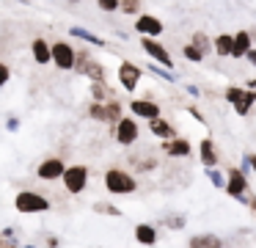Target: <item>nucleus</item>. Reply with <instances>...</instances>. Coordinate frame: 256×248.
Returning <instances> with one entry per match:
<instances>
[{
	"label": "nucleus",
	"mask_w": 256,
	"mask_h": 248,
	"mask_svg": "<svg viewBox=\"0 0 256 248\" xmlns=\"http://www.w3.org/2000/svg\"><path fill=\"white\" fill-rule=\"evenodd\" d=\"M248 207H250V212H254V218H256V196H248Z\"/></svg>",
	"instance_id": "obj_43"
},
{
	"label": "nucleus",
	"mask_w": 256,
	"mask_h": 248,
	"mask_svg": "<svg viewBox=\"0 0 256 248\" xmlns=\"http://www.w3.org/2000/svg\"><path fill=\"white\" fill-rule=\"evenodd\" d=\"M149 132H152V135H157L160 141H171V138H176V127H174L168 119H162V116L149 121Z\"/></svg>",
	"instance_id": "obj_16"
},
{
	"label": "nucleus",
	"mask_w": 256,
	"mask_h": 248,
	"mask_svg": "<svg viewBox=\"0 0 256 248\" xmlns=\"http://www.w3.org/2000/svg\"><path fill=\"white\" fill-rule=\"evenodd\" d=\"M30 55H34V61H36L39 66L52 64V55H50V42H47L44 36H36L34 42H30Z\"/></svg>",
	"instance_id": "obj_15"
},
{
	"label": "nucleus",
	"mask_w": 256,
	"mask_h": 248,
	"mask_svg": "<svg viewBox=\"0 0 256 248\" xmlns=\"http://www.w3.org/2000/svg\"><path fill=\"white\" fill-rule=\"evenodd\" d=\"M50 55H52V64H56L58 69H64V72L74 69L78 50H74L69 42H52V44H50Z\"/></svg>",
	"instance_id": "obj_8"
},
{
	"label": "nucleus",
	"mask_w": 256,
	"mask_h": 248,
	"mask_svg": "<svg viewBox=\"0 0 256 248\" xmlns=\"http://www.w3.org/2000/svg\"><path fill=\"white\" fill-rule=\"evenodd\" d=\"M226 102L234 108V113L237 116H248L250 108H254V91H248V88H240V86H228L226 88Z\"/></svg>",
	"instance_id": "obj_7"
},
{
	"label": "nucleus",
	"mask_w": 256,
	"mask_h": 248,
	"mask_svg": "<svg viewBox=\"0 0 256 248\" xmlns=\"http://www.w3.org/2000/svg\"><path fill=\"white\" fill-rule=\"evenodd\" d=\"M188 44H193V47L198 50L201 55H210V53H212V39L206 36L204 31H196L193 36H190V42H188Z\"/></svg>",
	"instance_id": "obj_22"
},
{
	"label": "nucleus",
	"mask_w": 256,
	"mask_h": 248,
	"mask_svg": "<svg viewBox=\"0 0 256 248\" xmlns=\"http://www.w3.org/2000/svg\"><path fill=\"white\" fill-rule=\"evenodd\" d=\"M118 6H122V0H96V9L105 11V14H113V11H118Z\"/></svg>",
	"instance_id": "obj_34"
},
{
	"label": "nucleus",
	"mask_w": 256,
	"mask_h": 248,
	"mask_svg": "<svg viewBox=\"0 0 256 248\" xmlns=\"http://www.w3.org/2000/svg\"><path fill=\"white\" fill-rule=\"evenodd\" d=\"M254 102H256V91H254Z\"/></svg>",
	"instance_id": "obj_46"
},
{
	"label": "nucleus",
	"mask_w": 256,
	"mask_h": 248,
	"mask_svg": "<svg viewBox=\"0 0 256 248\" xmlns=\"http://www.w3.org/2000/svg\"><path fill=\"white\" fill-rule=\"evenodd\" d=\"M91 58H94V55H91L88 50H78V58H74V72H80V75H83Z\"/></svg>",
	"instance_id": "obj_28"
},
{
	"label": "nucleus",
	"mask_w": 256,
	"mask_h": 248,
	"mask_svg": "<svg viewBox=\"0 0 256 248\" xmlns=\"http://www.w3.org/2000/svg\"><path fill=\"white\" fill-rule=\"evenodd\" d=\"M135 31L146 39H157V36H162L166 25H162V20L154 14H138L135 17Z\"/></svg>",
	"instance_id": "obj_11"
},
{
	"label": "nucleus",
	"mask_w": 256,
	"mask_h": 248,
	"mask_svg": "<svg viewBox=\"0 0 256 248\" xmlns=\"http://www.w3.org/2000/svg\"><path fill=\"white\" fill-rule=\"evenodd\" d=\"M140 77H144V69L135 66L132 61H122V64H118V83H122V88L127 94H132L135 88H138Z\"/></svg>",
	"instance_id": "obj_9"
},
{
	"label": "nucleus",
	"mask_w": 256,
	"mask_h": 248,
	"mask_svg": "<svg viewBox=\"0 0 256 248\" xmlns=\"http://www.w3.org/2000/svg\"><path fill=\"white\" fill-rule=\"evenodd\" d=\"M6 130L8 132H17L20 130V119H17V116H8V119H6Z\"/></svg>",
	"instance_id": "obj_37"
},
{
	"label": "nucleus",
	"mask_w": 256,
	"mask_h": 248,
	"mask_svg": "<svg viewBox=\"0 0 256 248\" xmlns=\"http://www.w3.org/2000/svg\"><path fill=\"white\" fill-rule=\"evenodd\" d=\"M69 36H78L80 42H91L94 47H105V39L94 36L91 31H86V28H80V25H72V28H69Z\"/></svg>",
	"instance_id": "obj_23"
},
{
	"label": "nucleus",
	"mask_w": 256,
	"mask_h": 248,
	"mask_svg": "<svg viewBox=\"0 0 256 248\" xmlns=\"http://www.w3.org/2000/svg\"><path fill=\"white\" fill-rule=\"evenodd\" d=\"M20 248H36V245H20Z\"/></svg>",
	"instance_id": "obj_45"
},
{
	"label": "nucleus",
	"mask_w": 256,
	"mask_h": 248,
	"mask_svg": "<svg viewBox=\"0 0 256 248\" xmlns=\"http://www.w3.org/2000/svg\"><path fill=\"white\" fill-rule=\"evenodd\" d=\"M66 3H72V6H74V3H80V0H66Z\"/></svg>",
	"instance_id": "obj_44"
},
{
	"label": "nucleus",
	"mask_w": 256,
	"mask_h": 248,
	"mask_svg": "<svg viewBox=\"0 0 256 248\" xmlns=\"http://www.w3.org/2000/svg\"><path fill=\"white\" fill-rule=\"evenodd\" d=\"M140 47H144V53L149 55V58L154 61L157 66H162V69L174 72V58H171V53H168L166 44H160L157 39H146V36H140Z\"/></svg>",
	"instance_id": "obj_6"
},
{
	"label": "nucleus",
	"mask_w": 256,
	"mask_h": 248,
	"mask_svg": "<svg viewBox=\"0 0 256 248\" xmlns=\"http://www.w3.org/2000/svg\"><path fill=\"white\" fill-rule=\"evenodd\" d=\"M118 11H124L127 17H135V14H140V0H122V6H118Z\"/></svg>",
	"instance_id": "obj_30"
},
{
	"label": "nucleus",
	"mask_w": 256,
	"mask_h": 248,
	"mask_svg": "<svg viewBox=\"0 0 256 248\" xmlns=\"http://www.w3.org/2000/svg\"><path fill=\"white\" fill-rule=\"evenodd\" d=\"M0 248H20V245H17V240H8V237L0 234Z\"/></svg>",
	"instance_id": "obj_38"
},
{
	"label": "nucleus",
	"mask_w": 256,
	"mask_h": 248,
	"mask_svg": "<svg viewBox=\"0 0 256 248\" xmlns=\"http://www.w3.org/2000/svg\"><path fill=\"white\" fill-rule=\"evenodd\" d=\"M88 176H91L88 165L74 163V165H66V171H64L61 182H64V187H66L69 196H80V193L88 187Z\"/></svg>",
	"instance_id": "obj_3"
},
{
	"label": "nucleus",
	"mask_w": 256,
	"mask_h": 248,
	"mask_svg": "<svg viewBox=\"0 0 256 248\" xmlns=\"http://www.w3.org/2000/svg\"><path fill=\"white\" fill-rule=\"evenodd\" d=\"M64 171H66V163H64L61 157H44L39 165H36V176H39L42 182H56V179H61Z\"/></svg>",
	"instance_id": "obj_10"
},
{
	"label": "nucleus",
	"mask_w": 256,
	"mask_h": 248,
	"mask_svg": "<svg viewBox=\"0 0 256 248\" xmlns=\"http://www.w3.org/2000/svg\"><path fill=\"white\" fill-rule=\"evenodd\" d=\"M58 245H61V240H58V237H47V248H58Z\"/></svg>",
	"instance_id": "obj_41"
},
{
	"label": "nucleus",
	"mask_w": 256,
	"mask_h": 248,
	"mask_svg": "<svg viewBox=\"0 0 256 248\" xmlns=\"http://www.w3.org/2000/svg\"><path fill=\"white\" fill-rule=\"evenodd\" d=\"M149 72H154L157 77H162V80H168V83H174V80H176V75H174V72L162 69V66H157V64H152V66H149Z\"/></svg>",
	"instance_id": "obj_35"
},
{
	"label": "nucleus",
	"mask_w": 256,
	"mask_h": 248,
	"mask_svg": "<svg viewBox=\"0 0 256 248\" xmlns=\"http://www.w3.org/2000/svg\"><path fill=\"white\" fill-rule=\"evenodd\" d=\"M245 163H248V168L256 174V154H248V157H245Z\"/></svg>",
	"instance_id": "obj_40"
},
{
	"label": "nucleus",
	"mask_w": 256,
	"mask_h": 248,
	"mask_svg": "<svg viewBox=\"0 0 256 248\" xmlns=\"http://www.w3.org/2000/svg\"><path fill=\"white\" fill-rule=\"evenodd\" d=\"M232 47H234V33H218L212 39V53L218 58H232Z\"/></svg>",
	"instance_id": "obj_19"
},
{
	"label": "nucleus",
	"mask_w": 256,
	"mask_h": 248,
	"mask_svg": "<svg viewBox=\"0 0 256 248\" xmlns=\"http://www.w3.org/2000/svg\"><path fill=\"white\" fill-rule=\"evenodd\" d=\"M198 157H201V165L204 168H218V149H215V141L212 138H204L198 143Z\"/></svg>",
	"instance_id": "obj_18"
},
{
	"label": "nucleus",
	"mask_w": 256,
	"mask_h": 248,
	"mask_svg": "<svg viewBox=\"0 0 256 248\" xmlns=\"http://www.w3.org/2000/svg\"><path fill=\"white\" fill-rule=\"evenodd\" d=\"M162 152L168 157H190L193 154V146H190L188 138H171V141H162Z\"/></svg>",
	"instance_id": "obj_14"
},
{
	"label": "nucleus",
	"mask_w": 256,
	"mask_h": 248,
	"mask_svg": "<svg viewBox=\"0 0 256 248\" xmlns=\"http://www.w3.org/2000/svg\"><path fill=\"white\" fill-rule=\"evenodd\" d=\"M245 61H248L250 66H256V47H250L248 53H245Z\"/></svg>",
	"instance_id": "obj_39"
},
{
	"label": "nucleus",
	"mask_w": 256,
	"mask_h": 248,
	"mask_svg": "<svg viewBox=\"0 0 256 248\" xmlns=\"http://www.w3.org/2000/svg\"><path fill=\"white\" fill-rule=\"evenodd\" d=\"M116 99V91L105 83H91V102H113Z\"/></svg>",
	"instance_id": "obj_21"
},
{
	"label": "nucleus",
	"mask_w": 256,
	"mask_h": 248,
	"mask_svg": "<svg viewBox=\"0 0 256 248\" xmlns=\"http://www.w3.org/2000/svg\"><path fill=\"white\" fill-rule=\"evenodd\" d=\"M254 47L250 31H237L234 33V47H232V58H245V53Z\"/></svg>",
	"instance_id": "obj_20"
},
{
	"label": "nucleus",
	"mask_w": 256,
	"mask_h": 248,
	"mask_svg": "<svg viewBox=\"0 0 256 248\" xmlns=\"http://www.w3.org/2000/svg\"><path fill=\"white\" fill-rule=\"evenodd\" d=\"M223 245H226V240L215 231H198L188 240V248H223Z\"/></svg>",
	"instance_id": "obj_13"
},
{
	"label": "nucleus",
	"mask_w": 256,
	"mask_h": 248,
	"mask_svg": "<svg viewBox=\"0 0 256 248\" xmlns=\"http://www.w3.org/2000/svg\"><path fill=\"white\" fill-rule=\"evenodd\" d=\"M102 182H105V190L110 196H132L138 190V179L130 171L118 168V165H110L105 171V176H102Z\"/></svg>",
	"instance_id": "obj_1"
},
{
	"label": "nucleus",
	"mask_w": 256,
	"mask_h": 248,
	"mask_svg": "<svg viewBox=\"0 0 256 248\" xmlns=\"http://www.w3.org/2000/svg\"><path fill=\"white\" fill-rule=\"evenodd\" d=\"M206 176H210V182H212L215 187H220V190L226 187V176H223L218 168H206Z\"/></svg>",
	"instance_id": "obj_33"
},
{
	"label": "nucleus",
	"mask_w": 256,
	"mask_h": 248,
	"mask_svg": "<svg viewBox=\"0 0 256 248\" xmlns=\"http://www.w3.org/2000/svg\"><path fill=\"white\" fill-rule=\"evenodd\" d=\"M86 77H88L91 83H105V66L100 64V61H94L91 58L88 61V66H86V72H83Z\"/></svg>",
	"instance_id": "obj_24"
},
{
	"label": "nucleus",
	"mask_w": 256,
	"mask_h": 248,
	"mask_svg": "<svg viewBox=\"0 0 256 248\" xmlns=\"http://www.w3.org/2000/svg\"><path fill=\"white\" fill-rule=\"evenodd\" d=\"M8 80H12V69H8V64H3V61H0V88L6 86Z\"/></svg>",
	"instance_id": "obj_36"
},
{
	"label": "nucleus",
	"mask_w": 256,
	"mask_h": 248,
	"mask_svg": "<svg viewBox=\"0 0 256 248\" xmlns=\"http://www.w3.org/2000/svg\"><path fill=\"white\" fill-rule=\"evenodd\" d=\"M88 116L94 121H102V124H105V102H91L88 105Z\"/></svg>",
	"instance_id": "obj_29"
},
{
	"label": "nucleus",
	"mask_w": 256,
	"mask_h": 248,
	"mask_svg": "<svg viewBox=\"0 0 256 248\" xmlns=\"http://www.w3.org/2000/svg\"><path fill=\"white\" fill-rule=\"evenodd\" d=\"M157 240H160V234H157V226L154 223H138V226H135V242L152 248V245H157Z\"/></svg>",
	"instance_id": "obj_17"
},
{
	"label": "nucleus",
	"mask_w": 256,
	"mask_h": 248,
	"mask_svg": "<svg viewBox=\"0 0 256 248\" xmlns=\"http://www.w3.org/2000/svg\"><path fill=\"white\" fill-rule=\"evenodd\" d=\"M50 207H52V201L47 196H42V193H36V190H20L17 196H14V209L17 212H22V215H39V212H50Z\"/></svg>",
	"instance_id": "obj_2"
},
{
	"label": "nucleus",
	"mask_w": 256,
	"mask_h": 248,
	"mask_svg": "<svg viewBox=\"0 0 256 248\" xmlns=\"http://www.w3.org/2000/svg\"><path fill=\"white\" fill-rule=\"evenodd\" d=\"M182 55L190 61V64H201V61H204V55H201L198 50L193 47V44H184V47H182Z\"/></svg>",
	"instance_id": "obj_32"
},
{
	"label": "nucleus",
	"mask_w": 256,
	"mask_h": 248,
	"mask_svg": "<svg viewBox=\"0 0 256 248\" xmlns=\"http://www.w3.org/2000/svg\"><path fill=\"white\" fill-rule=\"evenodd\" d=\"M138 135H140V127H138V119H132V116H122L113 124V141L118 146H132L138 141Z\"/></svg>",
	"instance_id": "obj_5"
},
{
	"label": "nucleus",
	"mask_w": 256,
	"mask_h": 248,
	"mask_svg": "<svg viewBox=\"0 0 256 248\" xmlns=\"http://www.w3.org/2000/svg\"><path fill=\"white\" fill-rule=\"evenodd\" d=\"M130 113H132V119H160V105L152 102V99H132L130 102Z\"/></svg>",
	"instance_id": "obj_12"
},
{
	"label": "nucleus",
	"mask_w": 256,
	"mask_h": 248,
	"mask_svg": "<svg viewBox=\"0 0 256 248\" xmlns=\"http://www.w3.org/2000/svg\"><path fill=\"white\" fill-rule=\"evenodd\" d=\"M122 102L118 99H113V102H105V124H116L118 119H122Z\"/></svg>",
	"instance_id": "obj_25"
},
{
	"label": "nucleus",
	"mask_w": 256,
	"mask_h": 248,
	"mask_svg": "<svg viewBox=\"0 0 256 248\" xmlns=\"http://www.w3.org/2000/svg\"><path fill=\"white\" fill-rule=\"evenodd\" d=\"M0 234H3V237H8V240H14V226H6V229L0 231Z\"/></svg>",
	"instance_id": "obj_42"
},
{
	"label": "nucleus",
	"mask_w": 256,
	"mask_h": 248,
	"mask_svg": "<svg viewBox=\"0 0 256 248\" xmlns=\"http://www.w3.org/2000/svg\"><path fill=\"white\" fill-rule=\"evenodd\" d=\"M226 196H232L234 201H242L248 204V196H250V185H248V176H245L242 168H228L226 171Z\"/></svg>",
	"instance_id": "obj_4"
},
{
	"label": "nucleus",
	"mask_w": 256,
	"mask_h": 248,
	"mask_svg": "<svg viewBox=\"0 0 256 248\" xmlns=\"http://www.w3.org/2000/svg\"><path fill=\"white\" fill-rule=\"evenodd\" d=\"M162 223H166L168 229H184L188 218H184V215H166V218H162Z\"/></svg>",
	"instance_id": "obj_31"
},
{
	"label": "nucleus",
	"mask_w": 256,
	"mask_h": 248,
	"mask_svg": "<svg viewBox=\"0 0 256 248\" xmlns=\"http://www.w3.org/2000/svg\"><path fill=\"white\" fill-rule=\"evenodd\" d=\"M132 165L140 174H149V171L157 168V157H132Z\"/></svg>",
	"instance_id": "obj_27"
},
{
	"label": "nucleus",
	"mask_w": 256,
	"mask_h": 248,
	"mask_svg": "<svg viewBox=\"0 0 256 248\" xmlns=\"http://www.w3.org/2000/svg\"><path fill=\"white\" fill-rule=\"evenodd\" d=\"M94 212L96 215H110V218H118L122 209H118L116 204H110V201H94Z\"/></svg>",
	"instance_id": "obj_26"
}]
</instances>
